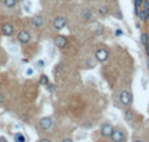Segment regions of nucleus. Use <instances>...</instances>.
<instances>
[{"label": "nucleus", "instance_id": "25", "mask_svg": "<svg viewBox=\"0 0 149 142\" xmlns=\"http://www.w3.org/2000/svg\"><path fill=\"white\" fill-rule=\"evenodd\" d=\"M4 100H5L4 95H3V94H0V104H1V103H4Z\"/></svg>", "mask_w": 149, "mask_h": 142}, {"label": "nucleus", "instance_id": "7", "mask_svg": "<svg viewBox=\"0 0 149 142\" xmlns=\"http://www.w3.org/2000/svg\"><path fill=\"white\" fill-rule=\"evenodd\" d=\"M39 128L42 130H47V129H50V128L53 127V119L51 118H42L39 120Z\"/></svg>", "mask_w": 149, "mask_h": 142}, {"label": "nucleus", "instance_id": "3", "mask_svg": "<svg viewBox=\"0 0 149 142\" xmlns=\"http://www.w3.org/2000/svg\"><path fill=\"white\" fill-rule=\"evenodd\" d=\"M65 25H67V20H65L64 17H60V16L59 17H56V18L53 21V28L58 31L63 30V29L65 28Z\"/></svg>", "mask_w": 149, "mask_h": 142}, {"label": "nucleus", "instance_id": "31", "mask_svg": "<svg viewBox=\"0 0 149 142\" xmlns=\"http://www.w3.org/2000/svg\"><path fill=\"white\" fill-rule=\"evenodd\" d=\"M135 142H144V141H143V139H136Z\"/></svg>", "mask_w": 149, "mask_h": 142}, {"label": "nucleus", "instance_id": "20", "mask_svg": "<svg viewBox=\"0 0 149 142\" xmlns=\"http://www.w3.org/2000/svg\"><path fill=\"white\" fill-rule=\"evenodd\" d=\"M141 5H143L144 8H145V11H146L149 8V0H143V1H141Z\"/></svg>", "mask_w": 149, "mask_h": 142}, {"label": "nucleus", "instance_id": "24", "mask_svg": "<svg viewBox=\"0 0 149 142\" xmlns=\"http://www.w3.org/2000/svg\"><path fill=\"white\" fill-rule=\"evenodd\" d=\"M37 64L39 65V68H43V65H45V61H43V60H39V61H38Z\"/></svg>", "mask_w": 149, "mask_h": 142}, {"label": "nucleus", "instance_id": "13", "mask_svg": "<svg viewBox=\"0 0 149 142\" xmlns=\"http://www.w3.org/2000/svg\"><path fill=\"white\" fill-rule=\"evenodd\" d=\"M15 142H26V137L22 133H16L15 134Z\"/></svg>", "mask_w": 149, "mask_h": 142}, {"label": "nucleus", "instance_id": "32", "mask_svg": "<svg viewBox=\"0 0 149 142\" xmlns=\"http://www.w3.org/2000/svg\"><path fill=\"white\" fill-rule=\"evenodd\" d=\"M146 15H148V18H149V8L146 9Z\"/></svg>", "mask_w": 149, "mask_h": 142}, {"label": "nucleus", "instance_id": "11", "mask_svg": "<svg viewBox=\"0 0 149 142\" xmlns=\"http://www.w3.org/2000/svg\"><path fill=\"white\" fill-rule=\"evenodd\" d=\"M81 17H82L85 21H90V20L93 18V12H92L89 8H85V9H82V12H81Z\"/></svg>", "mask_w": 149, "mask_h": 142}, {"label": "nucleus", "instance_id": "12", "mask_svg": "<svg viewBox=\"0 0 149 142\" xmlns=\"http://www.w3.org/2000/svg\"><path fill=\"white\" fill-rule=\"evenodd\" d=\"M3 4L5 8H15L17 4V0H3Z\"/></svg>", "mask_w": 149, "mask_h": 142}, {"label": "nucleus", "instance_id": "17", "mask_svg": "<svg viewBox=\"0 0 149 142\" xmlns=\"http://www.w3.org/2000/svg\"><path fill=\"white\" fill-rule=\"evenodd\" d=\"M85 65H86L88 68H94V65H96V61H94L92 57L90 59H88L86 61H85Z\"/></svg>", "mask_w": 149, "mask_h": 142}, {"label": "nucleus", "instance_id": "14", "mask_svg": "<svg viewBox=\"0 0 149 142\" xmlns=\"http://www.w3.org/2000/svg\"><path fill=\"white\" fill-rule=\"evenodd\" d=\"M137 15H139L140 20H141L143 22H146V21H148V15H146V11H141V12H139Z\"/></svg>", "mask_w": 149, "mask_h": 142}, {"label": "nucleus", "instance_id": "29", "mask_svg": "<svg viewBox=\"0 0 149 142\" xmlns=\"http://www.w3.org/2000/svg\"><path fill=\"white\" fill-rule=\"evenodd\" d=\"M63 142H72V139L71 138H65V139H63Z\"/></svg>", "mask_w": 149, "mask_h": 142}, {"label": "nucleus", "instance_id": "28", "mask_svg": "<svg viewBox=\"0 0 149 142\" xmlns=\"http://www.w3.org/2000/svg\"><path fill=\"white\" fill-rule=\"evenodd\" d=\"M39 142H51V141H50V139H47V138H43V139H41Z\"/></svg>", "mask_w": 149, "mask_h": 142}, {"label": "nucleus", "instance_id": "1", "mask_svg": "<svg viewBox=\"0 0 149 142\" xmlns=\"http://www.w3.org/2000/svg\"><path fill=\"white\" fill-rule=\"evenodd\" d=\"M119 99H120V103L123 106H130L132 103V94L127 90H123V91H120Z\"/></svg>", "mask_w": 149, "mask_h": 142}, {"label": "nucleus", "instance_id": "9", "mask_svg": "<svg viewBox=\"0 0 149 142\" xmlns=\"http://www.w3.org/2000/svg\"><path fill=\"white\" fill-rule=\"evenodd\" d=\"M31 25H33L34 29H41L45 25L43 17H42V16H34V17L31 18Z\"/></svg>", "mask_w": 149, "mask_h": 142}, {"label": "nucleus", "instance_id": "21", "mask_svg": "<svg viewBox=\"0 0 149 142\" xmlns=\"http://www.w3.org/2000/svg\"><path fill=\"white\" fill-rule=\"evenodd\" d=\"M46 86H47V90H49L50 93H51V91H54V89H55V86H54L53 83H50V82H49V83H47Z\"/></svg>", "mask_w": 149, "mask_h": 142}, {"label": "nucleus", "instance_id": "33", "mask_svg": "<svg viewBox=\"0 0 149 142\" xmlns=\"http://www.w3.org/2000/svg\"><path fill=\"white\" fill-rule=\"evenodd\" d=\"M146 65H148V69H149V59H148V61H146Z\"/></svg>", "mask_w": 149, "mask_h": 142}, {"label": "nucleus", "instance_id": "10", "mask_svg": "<svg viewBox=\"0 0 149 142\" xmlns=\"http://www.w3.org/2000/svg\"><path fill=\"white\" fill-rule=\"evenodd\" d=\"M112 130H114V128H112L111 124L106 123L101 127V134H102L103 137H110L111 136V133H112Z\"/></svg>", "mask_w": 149, "mask_h": 142}, {"label": "nucleus", "instance_id": "19", "mask_svg": "<svg viewBox=\"0 0 149 142\" xmlns=\"http://www.w3.org/2000/svg\"><path fill=\"white\" fill-rule=\"evenodd\" d=\"M99 15H102V16H106V13H107V8H106L105 5H101L99 7V9H98Z\"/></svg>", "mask_w": 149, "mask_h": 142}, {"label": "nucleus", "instance_id": "4", "mask_svg": "<svg viewBox=\"0 0 149 142\" xmlns=\"http://www.w3.org/2000/svg\"><path fill=\"white\" fill-rule=\"evenodd\" d=\"M13 33H15V28H13L12 24L5 22V24L1 25V34H3L4 37H12Z\"/></svg>", "mask_w": 149, "mask_h": 142}, {"label": "nucleus", "instance_id": "26", "mask_svg": "<svg viewBox=\"0 0 149 142\" xmlns=\"http://www.w3.org/2000/svg\"><path fill=\"white\" fill-rule=\"evenodd\" d=\"M145 51H146V55L149 56V42L145 44Z\"/></svg>", "mask_w": 149, "mask_h": 142}, {"label": "nucleus", "instance_id": "27", "mask_svg": "<svg viewBox=\"0 0 149 142\" xmlns=\"http://www.w3.org/2000/svg\"><path fill=\"white\" fill-rule=\"evenodd\" d=\"M26 74H28V76H31V74H33V69L29 68L28 71H26Z\"/></svg>", "mask_w": 149, "mask_h": 142}, {"label": "nucleus", "instance_id": "22", "mask_svg": "<svg viewBox=\"0 0 149 142\" xmlns=\"http://www.w3.org/2000/svg\"><path fill=\"white\" fill-rule=\"evenodd\" d=\"M122 35H123V31L120 29H116L115 30V37H122Z\"/></svg>", "mask_w": 149, "mask_h": 142}, {"label": "nucleus", "instance_id": "16", "mask_svg": "<svg viewBox=\"0 0 149 142\" xmlns=\"http://www.w3.org/2000/svg\"><path fill=\"white\" fill-rule=\"evenodd\" d=\"M141 1H143V0H134V3H135V13H136V15L140 12L139 8L141 7Z\"/></svg>", "mask_w": 149, "mask_h": 142}, {"label": "nucleus", "instance_id": "6", "mask_svg": "<svg viewBox=\"0 0 149 142\" xmlns=\"http://www.w3.org/2000/svg\"><path fill=\"white\" fill-rule=\"evenodd\" d=\"M96 60H98V61H106V60L109 59V51L105 48H99L96 51Z\"/></svg>", "mask_w": 149, "mask_h": 142}, {"label": "nucleus", "instance_id": "15", "mask_svg": "<svg viewBox=\"0 0 149 142\" xmlns=\"http://www.w3.org/2000/svg\"><path fill=\"white\" fill-rule=\"evenodd\" d=\"M49 82H50L49 77H47L46 74H42V76H41V78H39V83H41V85H45V86H46Z\"/></svg>", "mask_w": 149, "mask_h": 142}, {"label": "nucleus", "instance_id": "5", "mask_svg": "<svg viewBox=\"0 0 149 142\" xmlns=\"http://www.w3.org/2000/svg\"><path fill=\"white\" fill-rule=\"evenodd\" d=\"M17 39H19L20 43L22 44H26L30 42V33L28 30H21L19 31V34H17Z\"/></svg>", "mask_w": 149, "mask_h": 142}, {"label": "nucleus", "instance_id": "23", "mask_svg": "<svg viewBox=\"0 0 149 142\" xmlns=\"http://www.w3.org/2000/svg\"><path fill=\"white\" fill-rule=\"evenodd\" d=\"M126 119H127V120H131V119H132V114H131L130 111L126 112Z\"/></svg>", "mask_w": 149, "mask_h": 142}, {"label": "nucleus", "instance_id": "18", "mask_svg": "<svg viewBox=\"0 0 149 142\" xmlns=\"http://www.w3.org/2000/svg\"><path fill=\"white\" fill-rule=\"evenodd\" d=\"M140 40H141V44H144V46H145V44L148 43V34H146V33H143V34H141V37H140Z\"/></svg>", "mask_w": 149, "mask_h": 142}, {"label": "nucleus", "instance_id": "8", "mask_svg": "<svg viewBox=\"0 0 149 142\" xmlns=\"http://www.w3.org/2000/svg\"><path fill=\"white\" fill-rule=\"evenodd\" d=\"M67 38L64 37V35H56L55 38H54V44H55L56 47H59V48H64L65 46H67Z\"/></svg>", "mask_w": 149, "mask_h": 142}, {"label": "nucleus", "instance_id": "30", "mask_svg": "<svg viewBox=\"0 0 149 142\" xmlns=\"http://www.w3.org/2000/svg\"><path fill=\"white\" fill-rule=\"evenodd\" d=\"M0 142H7V139L4 137H0Z\"/></svg>", "mask_w": 149, "mask_h": 142}, {"label": "nucleus", "instance_id": "2", "mask_svg": "<svg viewBox=\"0 0 149 142\" xmlns=\"http://www.w3.org/2000/svg\"><path fill=\"white\" fill-rule=\"evenodd\" d=\"M110 137H111L112 142H124V139H126V134L120 129H114Z\"/></svg>", "mask_w": 149, "mask_h": 142}]
</instances>
